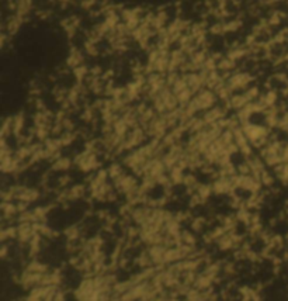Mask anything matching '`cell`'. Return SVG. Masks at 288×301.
Segmentation results:
<instances>
[{
	"mask_svg": "<svg viewBox=\"0 0 288 301\" xmlns=\"http://www.w3.org/2000/svg\"><path fill=\"white\" fill-rule=\"evenodd\" d=\"M69 159H58L55 162V169H66V168H69Z\"/></svg>",
	"mask_w": 288,
	"mask_h": 301,
	"instance_id": "1",
	"label": "cell"
}]
</instances>
